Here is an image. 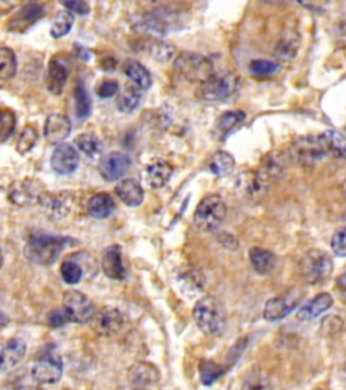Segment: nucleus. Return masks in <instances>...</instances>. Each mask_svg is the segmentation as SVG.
I'll return each mask as SVG.
<instances>
[{"mask_svg":"<svg viewBox=\"0 0 346 390\" xmlns=\"http://www.w3.org/2000/svg\"><path fill=\"white\" fill-rule=\"evenodd\" d=\"M71 244H74V240L69 238L42 233L33 235L25 245V256L34 264L50 266L59 259L62 250Z\"/></svg>","mask_w":346,"mask_h":390,"instance_id":"nucleus-1","label":"nucleus"},{"mask_svg":"<svg viewBox=\"0 0 346 390\" xmlns=\"http://www.w3.org/2000/svg\"><path fill=\"white\" fill-rule=\"evenodd\" d=\"M197 328L210 336H221L226 328L225 305L217 297L206 296L197 301L192 311Z\"/></svg>","mask_w":346,"mask_h":390,"instance_id":"nucleus-2","label":"nucleus"},{"mask_svg":"<svg viewBox=\"0 0 346 390\" xmlns=\"http://www.w3.org/2000/svg\"><path fill=\"white\" fill-rule=\"evenodd\" d=\"M241 84L240 76L233 72H219L199 86L196 96L204 102H219L233 96Z\"/></svg>","mask_w":346,"mask_h":390,"instance_id":"nucleus-3","label":"nucleus"},{"mask_svg":"<svg viewBox=\"0 0 346 390\" xmlns=\"http://www.w3.org/2000/svg\"><path fill=\"white\" fill-rule=\"evenodd\" d=\"M175 71L184 80L203 84L214 75V65L209 57L192 52H183L175 61Z\"/></svg>","mask_w":346,"mask_h":390,"instance_id":"nucleus-4","label":"nucleus"},{"mask_svg":"<svg viewBox=\"0 0 346 390\" xmlns=\"http://www.w3.org/2000/svg\"><path fill=\"white\" fill-rule=\"evenodd\" d=\"M226 204L222 196L210 194L204 196L194 213V223L203 232H214L225 221Z\"/></svg>","mask_w":346,"mask_h":390,"instance_id":"nucleus-5","label":"nucleus"},{"mask_svg":"<svg viewBox=\"0 0 346 390\" xmlns=\"http://www.w3.org/2000/svg\"><path fill=\"white\" fill-rule=\"evenodd\" d=\"M333 269V259L322 250H310L301 259V277L310 285H318L329 279Z\"/></svg>","mask_w":346,"mask_h":390,"instance_id":"nucleus-6","label":"nucleus"},{"mask_svg":"<svg viewBox=\"0 0 346 390\" xmlns=\"http://www.w3.org/2000/svg\"><path fill=\"white\" fill-rule=\"evenodd\" d=\"M289 155L301 165H316L329 155L322 135H303L291 144Z\"/></svg>","mask_w":346,"mask_h":390,"instance_id":"nucleus-7","label":"nucleus"},{"mask_svg":"<svg viewBox=\"0 0 346 390\" xmlns=\"http://www.w3.org/2000/svg\"><path fill=\"white\" fill-rule=\"evenodd\" d=\"M71 323L90 324L92 317L96 313V308L92 301L77 290H68L62 296V306Z\"/></svg>","mask_w":346,"mask_h":390,"instance_id":"nucleus-8","label":"nucleus"},{"mask_svg":"<svg viewBox=\"0 0 346 390\" xmlns=\"http://www.w3.org/2000/svg\"><path fill=\"white\" fill-rule=\"evenodd\" d=\"M45 193L44 183L37 178H25L16 180L8 189V199L18 208H29L34 204H40L41 196Z\"/></svg>","mask_w":346,"mask_h":390,"instance_id":"nucleus-9","label":"nucleus"},{"mask_svg":"<svg viewBox=\"0 0 346 390\" xmlns=\"http://www.w3.org/2000/svg\"><path fill=\"white\" fill-rule=\"evenodd\" d=\"M64 364L60 355L53 350L46 351L31 366V377L41 385H53L62 377Z\"/></svg>","mask_w":346,"mask_h":390,"instance_id":"nucleus-10","label":"nucleus"},{"mask_svg":"<svg viewBox=\"0 0 346 390\" xmlns=\"http://www.w3.org/2000/svg\"><path fill=\"white\" fill-rule=\"evenodd\" d=\"M75 196L69 191H45L40 199V208L52 221H61L69 216Z\"/></svg>","mask_w":346,"mask_h":390,"instance_id":"nucleus-11","label":"nucleus"},{"mask_svg":"<svg viewBox=\"0 0 346 390\" xmlns=\"http://www.w3.org/2000/svg\"><path fill=\"white\" fill-rule=\"evenodd\" d=\"M123 324H125L123 316L115 308H102L96 311V313L90 321L92 330L96 335L105 336V338H111L120 333L123 328Z\"/></svg>","mask_w":346,"mask_h":390,"instance_id":"nucleus-12","label":"nucleus"},{"mask_svg":"<svg viewBox=\"0 0 346 390\" xmlns=\"http://www.w3.org/2000/svg\"><path fill=\"white\" fill-rule=\"evenodd\" d=\"M71 67L72 62L71 59L65 55H57L52 57L47 67V74H46V87L49 92L53 95H61L64 87L68 82V76L71 74Z\"/></svg>","mask_w":346,"mask_h":390,"instance_id":"nucleus-13","label":"nucleus"},{"mask_svg":"<svg viewBox=\"0 0 346 390\" xmlns=\"http://www.w3.org/2000/svg\"><path fill=\"white\" fill-rule=\"evenodd\" d=\"M132 165V159L125 152H111L105 155L99 165V174L107 182H115L121 179Z\"/></svg>","mask_w":346,"mask_h":390,"instance_id":"nucleus-14","label":"nucleus"},{"mask_svg":"<svg viewBox=\"0 0 346 390\" xmlns=\"http://www.w3.org/2000/svg\"><path fill=\"white\" fill-rule=\"evenodd\" d=\"M271 183L261 177L257 169H246L236 179V187L249 201H256L264 196Z\"/></svg>","mask_w":346,"mask_h":390,"instance_id":"nucleus-15","label":"nucleus"},{"mask_svg":"<svg viewBox=\"0 0 346 390\" xmlns=\"http://www.w3.org/2000/svg\"><path fill=\"white\" fill-rule=\"evenodd\" d=\"M80 162L79 152L72 144L62 143L57 145L50 157L52 169L59 175H69L75 171Z\"/></svg>","mask_w":346,"mask_h":390,"instance_id":"nucleus-16","label":"nucleus"},{"mask_svg":"<svg viewBox=\"0 0 346 390\" xmlns=\"http://www.w3.org/2000/svg\"><path fill=\"white\" fill-rule=\"evenodd\" d=\"M127 378L136 390H148L158 385L160 372L151 363L137 362L129 369Z\"/></svg>","mask_w":346,"mask_h":390,"instance_id":"nucleus-17","label":"nucleus"},{"mask_svg":"<svg viewBox=\"0 0 346 390\" xmlns=\"http://www.w3.org/2000/svg\"><path fill=\"white\" fill-rule=\"evenodd\" d=\"M44 14L45 11L41 4L28 3L8 21V29L18 34H22L28 29H30L41 16H44Z\"/></svg>","mask_w":346,"mask_h":390,"instance_id":"nucleus-18","label":"nucleus"},{"mask_svg":"<svg viewBox=\"0 0 346 390\" xmlns=\"http://www.w3.org/2000/svg\"><path fill=\"white\" fill-rule=\"evenodd\" d=\"M72 130V123L69 118L64 114H50L46 118L45 128H44V135H45L46 141L49 144H62V141L71 135Z\"/></svg>","mask_w":346,"mask_h":390,"instance_id":"nucleus-19","label":"nucleus"},{"mask_svg":"<svg viewBox=\"0 0 346 390\" xmlns=\"http://www.w3.org/2000/svg\"><path fill=\"white\" fill-rule=\"evenodd\" d=\"M102 269L110 279L123 281L126 278V269L122 260L121 245L114 244L105 248L102 256Z\"/></svg>","mask_w":346,"mask_h":390,"instance_id":"nucleus-20","label":"nucleus"},{"mask_svg":"<svg viewBox=\"0 0 346 390\" xmlns=\"http://www.w3.org/2000/svg\"><path fill=\"white\" fill-rule=\"evenodd\" d=\"M298 302H299V297H292V294L271 299L267 301L264 306V318L268 321L282 320L298 306Z\"/></svg>","mask_w":346,"mask_h":390,"instance_id":"nucleus-21","label":"nucleus"},{"mask_svg":"<svg viewBox=\"0 0 346 390\" xmlns=\"http://www.w3.org/2000/svg\"><path fill=\"white\" fill-rule=\"evenodd\" d=\"M169 11L171 10H166V9L151 11L142 22L144 28L157 35H164L171 29H175L178 19L173 13H169Z\"/></svg>","mask_w":346,"mask_h":390,"instance_id":"nucleus-22","label":"nucleus"},{"mask_svg":"<svg viewBox=\"0 0 346 390\" xmlns=\"http://www.w3.org/2000/svg\"><path fill=\"white\" fill-rule=\"evenodd\" d=\"M287 159L284 155L282 153H268L257 171L261 174V177L267 180L268 183H272L273 180L280 179L284 172H286Z\"/></svg>","mask_w":346,"mask_h":390,"instance_id":"nucleus-23","label":"nucleus"},{"mask_svg":"<svg viewBox=\"0 0 346 390\" xmlns=\"http://www.w3.org/2000/svg\"><path fill=\"white\" fill-rule=\"evenodd\" d=\"M25 355L26 343L19 338L8 339L1 347V370L7 372L16 367V364L25 358Z\"/></svg>","mask_w":346,"mask_h":390,"instance_id":"nucleus-24","label":"nucleus"},{"mask_svg":"<svg viewBox=\"0 0 346 390\" xmlns=\"http://www.w3.org/2000/svg\"><path fill=\"white\" fill-rule=\"evenodd\" d=\"M334 300L329 293H321L316 296L313 300L308 301L306 305H303L298 312V320L301 321H310L316 317L323 315L333 306Z\"/></svg>","mask_w":346,"mask_h":390,"instance_id":"nucleus-25","label":"nucleus"},{"mask_svg":"<svg viewBox=\"0 0 346 390\" xmlns=\"http://www.w3.org/2000/svg\"><path fill=\"white\" fill-rule=\"evenodd\" d=\"M115 194L130 208H137L144 201V189L136 179H123L117 184Z\"/></svg>","mask_w":346,"mask_h":390,"instance_id":"nucleus-26","label":"nucleus"},{"mask_svg":"<svg viewBox=\"0 0 346 390\" xmlns=\"http://www.w3.org/2000/svg\"><path fill=\"white\" fill-rule=\"evenodd\" d=\"M173 175V168L164 160L153 162L146 167L145 177L151 189H163Z\"/></svg>","mask_w":346,"mask_h":390,"instance_id":"nucleus-27","label":"nucleus"},{"mask_svg":"<svg viewBox=\"0 0 346 390\" xmlns=\"http://www.w3.org/2000/svg\"><path fill=\"white\" fill-rule=\"evenodd\" d=\"M87 211L91 217L96 220H105L115 211V202L111 195L107 193H98L91 196Z\"/></svg>","mask_w":346,"mask_h":390,"instance_id":"nucleus-28","label":"nucleus"},{"mask_svg":"<svg viewBox=\"0 0 346 390\" xmlns=\"http://www.w3.org/2000/svg\"><path fill=\"white\" fill-rule=\"evenodd\" d=\"M249 260H250L252 267L260 275H267L272 272L276 266V262H277L276 255L273 252L265 250V248H260V247H253L249 251Z\"/></svg>","mask_w":346,"mask_h":390,"instance_id":"nucleus-29","label":"nucleus"},{"mask_svg":"<svg viewBox=\"0 0 346 390\" xmlns=\"http://www.w3.org/2000/svg\"><path fill=\"white\" fill-rule=\"evenodd\" d=\"M123 72L141 90H148L151 86V75L139 61L127 59L123 62Z\"/></svg>","mask_w":346,"mask_h":390,"instance_id":"nucleus-30","label":"nucleus"},{"mask_svg":"<svg viewBox=\"0 0 346 390\" xmlns=\"http://www.w3.org/2000/svg\"><path fill=\"white\" fill-rule=\"evenodd\" d=\"M207 167L212 175H215L218 178H224L233 172V169L236 167V160L231 153H229L226 150H218L211 156Z\"/></svg>","mask_w":346,"mask_h":390,"instance_id":"nucleus-31","label":"nucleus"},{"mask_svg":"<svg viewBox=\"0 0 346 390\" xmlns=\"http://www.w3.org/2000/svg\"><path fill=\"white\" fill-rule=\"evenodd\" d=\"M246 118V114L241 110H230L224 113L215 123V133L219 138H225Z\"/></svg>","mask_w":346,"mask_h":390,"instance_id":"nucleus-32","label":"nucleus"},{"mask_svg":"<svg viewBox=\"0 0 346 390\" xmlns=\"http://www.w3.org/2000/svg\"><path fill=\"white\" fill-rule=\"evenodd\" d=\"M299 48L298 35L292 31H286L275 46V57L282 61H289L295 57Z\"/></svg>","mask_w":346,"mask_h":390,"instance_id":"nucleus-33","label":"nucleus"},{"mask_svg":"<svg viewBox=\"0 0 346 390\" xmlns=\"http://www.w3.org/2000/svg\"><path fill=\"white\" fill-rule=\"evenodd\" d=\"M141 89L134 83L122 87L117 98V106L122 113H133L141 102Z\"/></svg>","mask_w":346,"mask_h":390,"instance_id":"nucleus-34","label":"nucleus"},{"mask_svg":"<svg viewBox=\"0 0 346 390\" xmlns=\"http://www.w3.org/2000/svg\"><path fill=\"white\" fill-rule=\"evenodd\" d=\"M322 137L325 140V144H326V148L329 152V156H333L335 159H344L346 157V137L334 130V129H329L326 132L322 133Z\"/></svg>","mask_w":346,"mask_h":390,"instance_id":"nucleus-35","label":"nucleus"},{"mask_svg":"<svg viewBox=\"0 0 346 390\" xmlns=\"http://www.w3.org/2000/svg\"><path fill=\"white\" fill-rule=\"evenodd\" d=\"M144 49L146 53L158 62H168L175 55V46L160 40H146L144 41Z\"/></svg>","mask_w":346,"mask_h":390,"instance_id":"nucleus-36","label":"nucleus"},{"mask_svg":"<svg viewBox=\"0 0 346 390\" xmlns=\"http://www.w3.org/2000/svg\"><path fill=\"white\" fill-rule=\"evenodd\" d=\"M92 102H91L90 94L84 86V82L80 80L76 84L75 89V113L79 120H84L91 114Z\"/></svg>","mask_w":346,"mask_h":390,"instance_id":"nucleus-37","label":"nucleus"},{"mask_svg":"<svg viewBox=\"0 0 346 390\" xmlns=\"http://www.w3.org/2000/svg\"><path fill=\"white\" fill-rule=\"evenodd\" d=\"M75 16L68 10H61L54 16L52 26H50V35L53 38H62L65 37L74 26Z\"/></svg>","mask_w":346,"mask_h":390,"instance_id":"nucleus-38","label":"nucleus"},{"mask_svg":"<svg viewBox=\"0 0 346 390\" xmlns=\"http://www.w3.org/2000/svg\"><path fill=\"white\" fill-rule=\"evenodd\" d=\"M76 145L88 157H96L103 152V143L92 133H83L76 137Z\"/></svg>","mask_w":346,"mask_h":390,"instance_id":"nucleus-39","label":"nucleus"},{"mask_svg":"<svg viewBox=\"0 0 346 390\" xmlns=\"http://www.w3.org/2000/svg\"><path fill=\"white\" fill-rule=\"evenodd\" d=\"M16 74V53L3 46L0 49V79L4 80H10L13 79Z\"/></svg>","mask_w":346,"mask_h":390,"instance_id":"nucleus-40","label":"nucleus"},{"mask_svg":"<svg viewBox=\"0 0 346 390\" xmlns=\"http://www.w3.org/2000/svg\"><path fill=\"white\" fill-rule=\"evenodd\" d=\"M225 372L226 370L222 366L217 364L212 360H203L199 367L202 384L207 385V386H210L215 381H218L222 375L225 374Z\"/></svg>","mask_w":346,"mask_h":390,"instance_id":"nucleus-41","label":"nucleus"},{"mask_svg":"<svg viewBox=\"0 0 346 390\" xmlns=\"http://www.w3.org/2000/svg\"><path fill=\"white\" fill-rule=\"evenodd\" d=\"M38 141V132L34 125H26L25 129L22 130L21 135L18 137L16 148L21 155H25L30 152Z\"/></svg>","mask_w":346,"mask_h":390,"instance_id":"nucleus-42","label":"nucleus"},{"mask_svg":"<svg viewBox=\"0 0 346 390\" xmlns=\"http://www.w3.org/2000/svg\"><path fill=\"white\" fill-rule=\"evenodd\" d=\"M279 71V64L272 60L257 59L249 64V74L253 77H270Z\"/></svg>","mask_w":346,"mask_h":390,"instance_id":"nucleus-43","label":"nucleus"},{"mask_svg":"<svg viewBox=\"0 0 346 390\" xmlns=\"http://www.w3.org/2000/svg\"><path fill=\"white\" fill-rule=\"evenodd\" d=\"M60 271L64 282L68 285H77L83 279V275H84L81 266L74 260H65L61 264Z\"/></svg>","mask_w":346,"mask_h":390,"instance_id":"nucleus-44","label":"nucleus"},{"mask_svg":"<svg viewBox=\"0 0 346 390\" xmlns=\"http://www.w3.org/2000/svg\"><path fill=\"white\" fill-rule=\"evenodd\" d=\"M16 114L11 110L3 108L0 116V140L1 143H6L16 130Z\"/></svg>","mask_w":346,"mask_h":390,"instance_id":"nucleus-45","label":"nucleus"},{"mask_svg":"<svg viewBox=\"0 0 346 390\" xmlns=\"http://www.w3.org/2000/svg\"><path fill=\"white\" fill-rule=\"evenodd\" d=\"M241 390H272V386L264 375L252 373L243 381Z\"/></svg>","mask_w":346,"mask_h":390,"instance_id":"nucleus-46","label":"nucleus"},{"mask_svg":"<svg viewBox=\"0 0 346 390\" xmlns=\"http://www.w3.org/2000/svg\"><path fill=\"white\" fill-rule=\"evenodd\" d=\"M95 91H96V95L99 98L107 99V98H111V96H114L120 92V84H118L117 80L105 79L96 86V90Z\"/></svg>","mask_w":346,"mask_h":390,"instance_id":"nucleus-47","label":"nucleus"},{"mask_svg":"<svg viewBox=\"0 0 346 390\" xmlns=\"http://www.w3.org/2000/svg\"><path fill=\"white\" fill-rule=\"evenodd\" d=\"M331 250L340 257H346V226L337 230L331 238Z\"/></svg>","mask_w":346,"mask_h":390,"instance_id":"nucleus-48","label":"nucleus"},{"mask_svg":"<svg viewBox=\"0 0 346 390\" xmlns=\"http://www.w3.org/2000/svg\"><path fill=\"white\" fill-rule=\"evenodd\" d=\"M71 320L69 317L65 313V311L62 308H57L54 311H52L49 315H47V324L52 327V328H61L67 324H69Z\"/></svg>","mask_w":346,"mask_h":390,"instance_id":"nucleus-49","label":"nucleus"},{"mask_svg":"<svg viewBox=\"0 0 346 390\" xmlns=\"http://www.w3.org/2000/svg\"><path fill=\"white\" fill-rule=\"evenodd\" d=\"M62 6L71 11L72 14L75 13L77 16H87L90 13V6L86 1L81 0H74V1H65L62 3Z\"/></svg>","mask_w":346,"mask_h":390,"instance_id":"nucleus-50","label":"nucleus"},{"mask_svg":"<svg viewBox=\"0 0 346 390\" xmlns=\"http://www.w3.org/2000/svg\"><path fill=\"white\" fill-rule=\"evenodd\" d=\"M75 50L77 52V56L83 60L88 61L90 60V52L81 45H75Z\"/></svg>","mask_w":346,"mask_h":390,"instance_id":"nucleus-51","label":"nucleus"},{"mask_svg":"<svg viewBox=\"0 0 346 390\" xmlns=\"http://www.w3.org/2000/svg\"><path fill=\"white\" fill-rule=\"evenodd\" d=\"M337 282H338V286H340V287H342V289H345L346 290V270L342 272V275L338 277Z\"/></svg>","mask_w":346,"mask_h":390,"instance_id":"nucleus-52","label":"nucleus"},{"mask_svg":"<svg viewBox=\"0 0 346 390\" xmlns=\"http://www.w3.org/2000/svg\"><path fill=\"white\" fill-rule=\"evenodd\" d=\"M342 193H344V196L346 198V179L344 182V184H342Z\"/></svg>","mask_w":346,"mask_h":390,"instance_id":"nucleus-53","label":"nucleus"},{"mask_svg":"<svg viewBox=\"0 0 346 390\" xmlns=\"http://www.w3.org/2000/svg\"><path fill=\"white\" fill-rule=\"evenodd\" d=\"M345 373H346V367H345Z\"/></svg>","mask_w":346,"mask_h":390,"instance_id":"nucleus-54","label":"nucleus"}]
</instances>
